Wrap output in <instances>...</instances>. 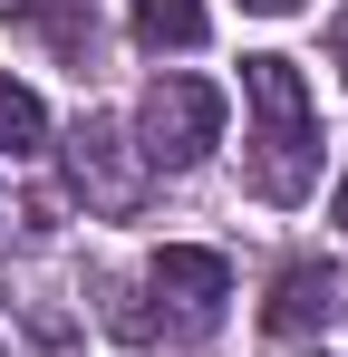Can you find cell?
Masks as SVG:
<instances>
[{"instance_id":"obj_1","label":"cell","mask_w":348,"mask_h":357,"mask_svg":"<svg viewBox=\"0 0 348 357\" xmlns=\"http://www.w3.org/2000/svg\"><path fill=\"white\" fill-rule=\"evenodd\" d=\"M242 107H252V193L261 203H310L319 183V116L290 59H242Z\"/></svg>"},{"instance_id":"obj_2","label":"cell","mask_w":348,"mask_h":357,"mask_svg":"<svg viewBox=\"0 0 348 357\" xmlns=\"http://www.w3.org/2000/svg\"><path fill=\"white\" fill-rule=\"evenodd\" d=\"M223 145V87L213 77H155L136 107V165L145 174H194Z\"/></svg>"},{"instance_id":"obj_3","label":"cell","mask_w":348,"mask_h":357,"mask_svg":"<svg viewBox=\"0 0 348 357\" xmlns=\"http://www.w3.org/2000/svg\"><path fill=\"white\" fill-rule=\"evenodd\" d=\"M145 290L165 299V309L145 319V338H155V328L203 338V328L223 319V299H232V271H223V251H184V241H174V251H155V261H145Z\"/></svg>"},{"instance_id":"obj_4","label":"cell","mask_w":348,"mask_h":357,"mask_svg":"<svg viewBox=\"0 0 348 357\" xmlns=\"http://www.w3.org/2000/svg\"><path fill=\"white\" fill-rule=\"evenodd\" d=\"M126 155H136V145H126L107 116H78V135H68V183H78L97 213H136V203H145V174H136Z\"/></svg>"},{"instance_id":"obj_5","label":"cell","mask_w":348,"mask_h":357,"mask_svg":"<svg viewBox=\"0 0 348 357\" xmlns=\"http://www.w3.org/2000/svg\"><path fill=\"white\" fill-rule=\"evenodd\" d=\"M329 309H339V271L329 261H290L281 280H271V299H261V328L271 338H310Z\"/></svg>"},{"instance_id":"obj_6","label":"cell","mask_w":348,"mask_h":357,"mask_svg":"<svg viewBox=\"0 0 348 357\" xmlns=\"http://www.w3.org/2000/svg\"><path fill=\"white\" fill-rule=\"evenodd\" d=\"M126 29H136V49H203L213 10H203V0H136Z\"/></svg>"},{"instance_id":"obj_7","label":"cell","mask_w":348,"mask_h":357,"mask_svg":"<svg viewBox=\"0 0 348 357\" xmlns=\"http://www.w3.org/2000/svg\"><path fill=\"white\" fill-rule=\"evenodd\" d=\"M20 20H29V29H49V49H58V59H68V68H78V77L97 68V20H87L78 0H29Z\"/></svg>"},{"instance_id":"obj_8","label":"cell","mask_w":348,"mask_h":357,"mask_svg":"<svg viewBox=\"0 0 348 357\" xmlns=\"http://www.w3.org/2000/svg\"><path fill=\"white\" fill-rule=\"evenodd\" d=\"M39 145H49V107L20 77H0V155H39Z\"/></svg>"},{"instance_id":"obj_9","label":"cell","mask_w":348,"mask_h":357,"mask_svg":"<svg viewBox=\"0 0 348 357\" xmlns=\"http://www.w3.org/2000/svg\"><path fill=\"white\" fill-rule=\"evenodd\" d=\"M329 59L348 68V10H339V20H329Z\"/></svg>"},{"instance_id":"obj_10","label":"cell","mask_w":348,"mask_h":357,"mask_svg":"<svg viewBox=\"0 0 348 357\" xmlns=\"http://www.w3.org/2000/svg\"><path fill=\"white\" fill-rule=\"evenodd\" d=\"M252 10H300V0H252Z\"/></svg>"},{"instance_id":"obj_11","label":"cell","mask_w":348,"mask_h":357,"mask_svg":"<svg viewBox=\"0 0 348 357\" xmlns=\"http://www.w3.org/2000/svg\"><path fill=\"white\" fill-rule=\"evenodd\" d=\"M339 222H348V183H339Z\"/></svg>"},{"instance_id":"obj_12","label":"cell","mask_w":348,"mask_h":357,"mask_svg":"<svg viewBox=\"0 0 348 357\" xmlns=\"http://www.w3.org/2000/svg\"><path fill=\"white\" fill-rule=\"evenodd\" d=\"M0 357H10V338H0Z\"/></svg>"}]
</instances>
